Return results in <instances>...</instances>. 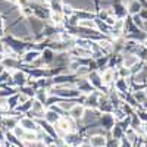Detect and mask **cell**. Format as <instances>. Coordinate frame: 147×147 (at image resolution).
Masks as SVG:
<instances>
[{
    "label": "cell",
    "mask_w": 147,
    "mask_h": 147,
    "mask_svg": "<svg viewBox=\"0 0 147 147\" xmlns=\"http://www.w3.org/2000/svg\"><path fill=\"white\" fill-rule=\"evenodd\" d=\"M100 115L102 112L99 109H94V107H85V112L81 118V121L78 122V124L84 128V127H88L91 124H96V122H99L100 119Z\"/></svg>",
    "instance_id": "1"
},
{
    "label": "cell",
    "mask_w": 147,
    "mask_h": 147,
    "mask_svg": "<svg viewBox=\"0 0 147 147\" xmlns=\"http://www.w3.org/2000/svg\"><path fill=\"white\" fill-rule=\"evenodd\" d=\"M99 124H100L106 131H110V129H112V128L115 127L116 119H115V116H113V113H112V112H105V113H102V115H100Z\"/></svg>",
    "instance_id": "2"
},
{
    "label": "cell",
    "mask_w": 147,
    "mask_h": 147,
    "mask_svg": "<svg viewBox=\"0 0 147 147\" xmlns=\"http://www.w3.org/2000/svg\"><path fill=\"white\" fill-rule=\"evenodd\" d=\"M19 125L25 131H37V129H40V125H38V122H37V119L30 118V116H22L19 119Z\"/></svg>",
    "instance_id": "3"
},
{
    "label": "cell",
    "mask_w": 147,
    "mask_h": 147,
    "mask_svg": "<svg viewBox=\"0 0 147 147\" xmlns=\"http://www.w3.org/2000/svg\"><path fill=\"white\" fill-rule=\"evenodd\" d=\"M12 80H13L15 87H24V85L28 84V78H27V74L22 72V71H15L12 74Z\"/></svg>",
    "instance_id": "4"
},
{
    "label": "cell",
    "mask_w": 147,
    "mask_h": 147,
    "mask_svg": "<svg viewBox=\"0 0 147 147\" xmlns=\"http://www.w3.org/2000/svg\"><path fill=\"white\" fill-rule=\"evenodd\" d=\"M97 109H99L102 113H105V112H113V106H112V103H110L107 94H105V96L100 94V97H99V106H97Z\"/></svg>",
    "instance_id": "5"
},
{
    "label": "cell",
    "mask_w": 147,
    "mask_h": 147,
    "mask_svg": "<svg viewBox=\"0 0 147 147\" xmlns=\"http://www.w3.org/2000/svg\"><path fill=\"white\" fill-rule=\"evenodd\" d=\"M88 144L91 147H106L107 144V137L105 134H97V136L88 137Z\"/></svg>",
    "instance_id": "6"
},
{
    "label": "cell",
    "mask_w": 147,
    "mask_h": 147,
    "mask_svg": "<svg viewBox=\"0 0 147 147\" xmlns=\"http://www.w3.org/2000/svg\"><path fill=\"white\" fill-rule=\"evenodd\" d=\"M140 60H141V59H140L136 53H127V55H124V57H122V66L131 69L134 65H137Z\"/></svg>",
    "instance_id": "7"
},
{
    "label": "cell",
    "mask_w": 147,
    "mask_h": 147,
    "mask_svg": "<svg viewBox=\"0 0 147 147\" xmlns=\"http://www.w3.org/2000/svg\"><path fill=\"white\" fill-rule=\"evenodd\" d=\"M84 112H85V106H84L82 103H77V105L68 112V115H69L72 119H75V121L80 122L81 118H82V115H84Z\"/></svg>",
    "instance_id": "8"
},
{
    "label": "cell",
    "mask_w": 147,
    "mask_h": 147,
    "mask_svg": "<svg viewBox=\"0 0 147 147\" xmlns=\"http://www.w3.org/2000/svg\"><path fill=\"white\" fill-rule=\"evenodd\" d=\"M99 97H100V94L97 93V90H96L91 94H87V97H85V100H84L82 105L85 107H94V109H97V106H99Z\"/></svg>",
    "instance_id": "9"
},
{
    "label": "cell",
    "mask_w": 147,
    "mask_h": 147,
    "mask_svg": "<svg viewBox=\"0 0 147 147\" xmlns=\"http://www.w3.org/2000/svg\"><path fill=\"white\" fill-rule=\"evenodd\" d=\"M127 9H128V15L134 16V15H138L141 12L143 5L140 3V0H131V2L127 5Z\"/></svg>",
    "instance_id": "10"
},
{
    "label": "cell",
    "mask_w": 147,
    "mask_h": 147,
    "mask_svg": "<svg viewBox=\"0 0 147 147\" xmlns=\"http://www.w3.org/2000/svg\"><path fill=\"white\" fill-rule=\"evenodd\" d=\"M62 118V115L60 113H57L56 110H53V109H50V107H47L46 109V113H44V119L47 121V122H50V124H56V122Z\"/></svg>",
    "instance_id": "11"
},
{
    "label": "cell",
    "mask_w": 147,
    "mask_h": 147,
    "mask_svg": "<svg viewBox=\"0 0 147 147\" xmlns=\"http://www.w3.org/2000/svg\"><path fill=\"white\" fill-rule=\"evenodd\" d=\"M110 137H112V138H116V140H122V138L125 137V129L121 127L119 122H116L115 127L110 129Z\"/></svg>",
    "instance_id": "12"
},
{
    "label": "cell",
    "mask_w": 147,
    "mask_h": 147,
    "mask_svg": "<svg viewBox=\"0 0 147 147\" xmlns=\"http://www.w3.org/2000/svg\"><path fill=\"white\" fill-rule=\"evenodd\" d=\"M41 56V52L40 50H30L25 53V56L22 57V62H25V63H32L35 59H38Z\"/></svg>",
    "instance_id": "13"
},
{
    "label": "cell",
    "mask_w": 147,
    "mask_h": 147,
    "mask_svg": "<svg viewBox=\"0 0 147 147\" xmlns=\"http://www.w3.org/2000/svg\"><path fill=\"white\" fill-rule=\"evenodd\" d=\"M63 18H65V15L62 13V12H52L49 21H52L55 25L57 27V25H62V24H63Z\"/></svg>",
    "instance_id": "14"
},
{
    "label": "cell",
    "mask_w": 147,
    "mask_h": 147,
    "mask_svg": "<svg viewBox=\"0 0 147 147\" xmlns=\"http://www.w3.org/2000/svg\"><path fill=\"white\" fill-rule=\"evenodd\" d=\"M31 107H32V99H30L25 103H19L15 110H18V112H21V113H28L30 110H31Z\"/></svg>",
    "instance_id": "15"
},
{
    "label": "cell",
    "mask_w": 147,
    "mask_h": 147,
    "mask_svg": "<svg viewBox=\"0 0 147 147\" xmlns=\"http://www.w3.org/2000/svg\"><path fill=\"white\" fill-rule=\"evenodd\" d=\"M132 96L136 97V100L141 105L144 100H147V93H146V88L144 90H137V91H132Z\"/></svg>",
    "instance_id": "16"
},
{
    "label": "cell",
    "mask_w": 147,
    "mask_h": 147,
    "mask_svg": "<svg viewBox=\"0 0 147 147\" xmlns=\"http://www.w3.org/2000/svg\"><path fill=\"white\" fill-rule=\"evenodd\" d=\"M141 119H140V116H138V113L137 112H134L132 115H131V128H134V129H138L140 128V125H141Z\"/></svg>",
    "instance_id": "17"
},
{
    "label": "cell",
    "mask_w": 147,
    "mask_h": 147,
    "mask_svg": "<svg viewBox=\"0 0 147 147\" xmlns=\"http://www.w3.org/2000/svg\"><path fill=\"white\" fill-rule=\"evenodd\" d=\"M62 13L65 15V16H72L74 13H75V9H74V6L71 5V3H63V7H62Z\"/></svg>",
    "instance_id": "18"
},
{
    "label": "cell",
    "mask_w": 147,
    "mask_h": 147,
    "mask_svg": "<svg viewBox=\"0 0 147 147\" xmlns=\"http://www.w3.org/2000/svg\"><path fill=\"white\" fill-rule=\"evenodd\" d=\"M113 116H115V119H116V122H119V121H122V119H125L128 115L122 110V107H116V109H113Z\"/></svg>",
    "instance_id": "19"
},
{
    "label": "cell",
    "mask_w": 147,
    "mask_h": 147,
    "mask_svg": "<svg viewBox=\"0 0 147 147\" xmlns=\"http://www.w3.org/2000/svg\"><path fill=\"white\" fill-rule=\"evenodd\" d=\"M118 147H132V144H131L125 137H124V138L121 140V143H119V146H118Z\"/></svg>",
    "instance_id": "20"
},
{
    "label": "cell",
    "mask_w": 147,
    "mask_h": 147,
    "mask_svg": "<svg viewBox=\"0 0 147 147\" xmlns=\"http://www.w3.org/2000/svg\"><path fill=\"white\" fill-rule=\"evenodd\" d=\"M5 140H6V132L0 128V143H3Z\"/></svg>",
    "instance_id": "21"
},
{
    "label": "cell",
    "mask_w": 147,
    "mask_h": 147,
    "mask_svg": "<svg viewBox=\"0 0 147 147\" xmlns=\"http://www.w3.org/2000/svg\"><path fill=\"white\" fill-rule=\"evenodd\" d=\"M5 57H6V56H5V53H3V52H0V63H2L3 60H5Z\"/></svg>",
    "instance_id": "22"
},
{
    "label": "cell",
    "mask_w": 147,
    "mask_h": 147,
    "mask_svg": "<svg viewBox=\"0 0 147 147\" xmlns=\"http://www.w3.org/2000/svg\"><path fill=\"white\" fill-rule=\"evenodd\" d=\"M56 147H71V146L66 144V143H62V144H59V146H56Z\"/></svg>",
    "instance_id": "23"
},
{
    "label": "cell",
    "mask_w": 147,
    "mask_h": 147,
    "mask_svg": "<svg viewBox=\"0 0 147 147\" xmlns=\"http://www.w3.org/2000/svg\"><path fill=\"white\" fill-rule=\"evenodd\" d=\"M47 147H56V144H50V146H47Z\"/></svg>",
    "instance_id": "24"
},
{
    "label": "cell",
    "mask_w": 147,
    "mask_h": 147,
    "mask_svg": "<svg viewBox=\"0 0 147 147\" xmlns=\"http://www.w3.org/2000/svg\"><path fill=\"white\" fill-rule=\"evenodd\" d=\"M146 138H147V136H146Z\"/></svg>",
    "instance_id": "25"
}]
</instances>
